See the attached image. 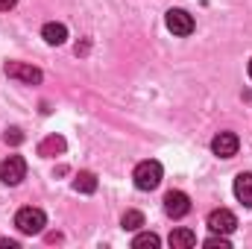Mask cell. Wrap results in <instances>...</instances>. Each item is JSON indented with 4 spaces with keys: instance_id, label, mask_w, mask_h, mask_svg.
Segmentation results:
<instances>
[{
    "instance_id": "14",
    "label": "cell",
    "mask_w": 252,
    "mask_h": 249,
    "mask_svg": "<svg viewBox=\"0 0 252 249\" xmlns=\"http://www.w3.org/2000/svg\"><path fill=\"white\" fill-rule=\"evenodd\" d=\"M156 247H161V238L153 235V232L135 235V241H132V249H156Z\"/></svg>"
},
{
    "instance_id": "18",
    "label": "cell",
    "mask_w": 252,
    "mask_h": 249,
    "mask_svg": "<svg viewBox=\"0 0 252 249\" xmlns=\"http://www.w3.org/2000/svg\"><path fill=\"white\" fill-rule=\"evenodd\" d=\"M15 3H18V0H0V12H9V9H15Z\"/></svg>"
},
{
    "instance_id": "6",
    "label": "cell",
    "mask_w": 252,
    "mask_h": 249,
    "mask_svg": "<svg viewBox=\"0 0 252 249\" xmlns=\"http://www.w3.org/2000/svg\"><path fill=\"white\" fill-rule=\"evenodd\" d=\"M164 24H167V30L173 35H190L193 32V15L185 12V9H170L167 18H164Z\"/></svg>"
},
{
    "instance_id": "3",
    "label": "cell",
    "mask_w": 252,
    "mask_h": 249,
    "mask_svg": "<svg viewBox=\"0 0 252 249\" xmlns=\"http://www.w3.org/2000/svg\"><path fill=\"white\" fill-rule=\"evenodd\" d=\"M24 176H27V161H24L21 156H9V158L0 164V179H3L6 185H21Z\"/></svg>"
},
{
    "instance_id": "12",
    "label": "cell",
    "mask_w": 252,
    "mask_h": 249,
    "mask_svg": "<svg viewBox=\"0 0 252 249\" xmlns=\"http://www.w3.org/2000/svg\"><path fill=\"white\" fill-rule=\"evenodd\" d=\"M41 35H44L47 44H64V38H67V27H64V24H56V21H50V24H44Z\"/></svg>"
},
{
    "instance_id": "19",
    "label": "cell",
    "mask_w": 252,
    "mask_h": 249,
    "mask_svg": "<svg viewBox=\"0 0 252 249\" xmlns=\"http://www.w3.org/2000/svg\"><path fill=\"white\" fill-rule=\"evenodd\" d=\"M250 76H252V62H250Z\"/></svg>"
},
{
    "instance_id": "8",
    "label": "cell",
    "mask_w": 252,
    "mask_h": 249,
    "mask_svg": "<svg viewBox=\"0 0 252 249\" xmlns=\"http://www.w3.org/2000/svg\"><path fill=\"white\" fill-rule=\"evenodd\" d=\"M238 147H241V141H238L235 132H220V135L211 141V153L220 156V158H232V156H238Z\"/></svg>"
},
{
    "instance_id": "2",
    "label": "cell",
    "mask_w": 252,
    "mask_h": 249,
    "mask_svg": "<svg viewBox=\"0 0 252 249\" xmlns=\"http://www.w3.org/2000/svg\"><path fill=\"white\" fill-rule=\"evenodd\" d=\"M15 226H18L21 235H41L44 226H47V217H44L41 208H32L30 205V208H21L15 214Z\"/></svg>"
},
{
    "instance_id": "17",
    "label": "cell",
    "mask_w": 252,
    "mask_h": 249,
    "mask_svg": "<svg viewBox=\"0 0 252 249\" xmlns=\"http://www.w3.org/2000/svg\"><path fill=\"white\" fill-rule=\"evenodd\" d=\"M6 144H21L24 141V135H21V129H6Z\"/></svg>"
},
{
    "instance_id": "9",
    "label": "cell",
    "mask_w": 252,
    "mask_h": 249,
    "mask_svg": "<svg viewBox=\"0 0 252 249\" xmlns=\"http://www.w3.org/2000/svg\"><path fill=\"white\" fill-rule=\"evenodd\" d=\"M235 196L252 208V173H238V179H235Z\"/></svg>"
},
{
    "instance_id": "11",
    "label": "cell",
    "mask_w": 252,
    "mask_h": 249,
    "mask_svg": "<svg viewBox=\"0 0 252 249\" xmlns=\"http://www.w3.org/2000/svg\"><path fill=\"white\" fill-rule=\"evenodd\" d=\"M64 138L62 135H50V138H44L41 144H38V156H44V158H50V156H59L64 153Z\"/></svg>"
},
{
    "instance_id": "1",
    "label": "cell",
    "mask_w": 252,
    "mask_h": 249,
    "mask_svg": "<svg viewBox=\"0 0 252 249\" xmlns=\"http://www.w3.org/2000/svg\"><path fill=\"white\" fill-rule=\"evenodd\" d=\"M161 176H164V170H161V164L153 161V158H150V161H141V164L135 167V173H132L138 190H156V187L161 185Z\"/></svg>"
},
{
    "instance_id": "4",
    "label": "cell",
    "mask_w": 252,
    "mask_h": 249,
    "mask_svg": "<svg viewBox=\"0 0 252 249\" xmlns=\"http://www.w3.org/2000/svg\"><path fill=\"white\" fill-rule=\"evenodd\" d=\"M208 229H211L214 235H232V232L238 229V217H235L229 208H217V211L208 214Z\"/></svg>"
},
{
    "instance_id": "7",
    "label": "cell",
    "mask_w": 252,
    "mask_h": 249,
    "mask_svg": "<svg viewBox=\"0 0 252 249\" xmlns=\"http://www.w3.org/2000/svg\"><path fill=\"white\" fill-rule=\"evenodd\" d=\"M164 211L173 217V220H179V217H185L190 211V199L185 190H167L164 193Z\"/></svg>"
},
{
    "instance_id": "10",
    "label": "cell",
    "mask_w": 252,
    "mask_h": 249,
    "mask_svg": "<svg viewBox=\"0 0 252 249\" xmlns=\"http://www.w3.org/2000/svg\"><path fill=\"white\" fill-rule=\"evenodd\" d=\"M167 244L173 249H190V247H196V232H190V229H173L170 238H167Z\"/></svg>"
},
{
    "instance_id": "5",
    "label": "cell",
    "mask_w": 252,
    "mask_h": 249,
    "mask_svg": "<svg viewBox=\"0 0 252 249\" xmlns=\"http://www.w3.org/2000/svg\"><path fill=\"white\" fill-rule=\"evenodd\" d=\"M6 76L27 82V85H38L41 82V70L35 64H24V62H6Z\"/></svg>"
},
{
    "instance_id": "15",
    "label": "cell",
    "mask_w": 252,
    "mask_h": 249,
    "mask_svg": "<svg viewBox=\"0 0 252 249\" xmlns=\"http://www.w3.org/2000/svg\"><path fill=\"white\" fill-rule=\"evenodd\" d=\"M121 226H124L126 232H138L144 226V214L141 211H126L124 217H121Z\"/></svg>"
},
{
    "instance_id": "13",
    "label": "cell",
    "mask_w": 252,
    "mask_h": 249,
    "mask_svg": "<svg viewBox=\"0 0 252 249\" xmlns=\"http://www.w3.org/2000/svg\"><path fill=\"white\" fill-rule=\"evenodd\" d=\"M73 187H76L79 193H94V190H97V176H94V173H88V170H82V173H76Z\"/></svg>"
},
{
    "instance_id": "16",
    "label": "cell",
    "mask_w": 252,
    "mask_h": 249,
    "mask_svg": "<svg viewBox=\"0 0 252 249\" xmlns=\"http://www.w3.org/2000/svg\"><path fill=\"white\" fill-rule=\"evenodd\" d=\"M205 247H211V249H232V244H229V238H226V235H214V238H208V241H205Z\"/></svg>"
}]
</instances>
